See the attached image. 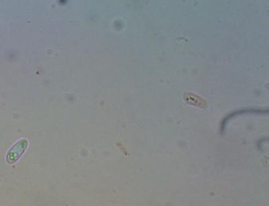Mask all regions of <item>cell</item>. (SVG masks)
<instances>
[{"label": "cell", "instance_id": "obj_1", "mask_svg": "<svg viewBox=\"0 0 269 206\" xmlns=\"http://www.w3.org/2000/svg\"><path fill=\"white\" fill-rule=\"evenodd\" d=\"M28 140L22 139L16 142L8 151L6 156V161L8 163L13 164L17 162L22 154L28 148Z\"/></svg>", "mask_w": 269, "mask_h": 206}]
</instances>
